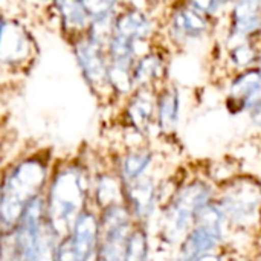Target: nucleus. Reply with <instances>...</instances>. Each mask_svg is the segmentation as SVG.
I'll return each mask as SVG.
<instances>
[{
    "instance_id": "nucleus-1",
    "label": "nucleus",
    "mask_w": 261,
    "mask_h": 261,
    "mask_svg": "<svg viewBox=\"0 0 261 261\" xmlns=\"http://www.w3.org/2000/svg\"><path fill=\"white\" fill-rule=\"evenodd\" d=\"M57 154L47 147H31L5 159L0 170V223L12 229L23 210L43 197Z\"/></svg>"
},
{
    "instance_id": "nucleus-2",
    "label": "nucleus",
    "mask_w": 261,
    "mask_h": 261,
    "mask_svg": "<svg viewBox=\"0 0 261 261\" xmlns=\"http://www.w3.org/2000/svg\"><path fill=\"white\" fill-rule=\"evenodd\" d=\"M92 159L86 153L57 156L43 194L46 220L64 237L73 220L90 206Z\"/></svg>"
},
{
    "instance_id": "nucleus-3",
    "label": "nucleus",
    "mask_w": 261,
    "mask_h": 261,
    "mask_svg": "<svg viewBox=\"0 0 261 261\" xmlns=\"http://www.w3.org/2000/svg\"><path fill=\"white\" fill-rule=\"evenodd\" d=\"M217 188L205 177L194 176L176 185L159 208L158 237L167 246H176L193 228L200 211L213 203Z\"/></svg>"
},
{
    "instance_id": "nucleus-4",
    "label": "nucleus",
    "mask_w": 261,
    "mask_h": 261,
    "mask_svg": "<svg viewBox=\"0 0 261 261\" xmlns=\"http://www.w3.org/2000/svg\"><path fill=\"white\" fill-rule=\"evenodd\" d=\"M18 261H55L57 245L61 237L46 220L44 200H32L20 214L12 228Z\"/></svg>"
},
{
    "instance_id": "nucleus-5",
    "label": "nucleus",
    "mask_w": 261,
    "mask_h": 261,
    "mask_svg": "<svg viewBox=\"0 0 261 261\" xmlns=\"http://www.w3.org/2000/svg\"><path fill=\"white\" fill-rule=\"evenodd\" d=\"M216 203L228 229L252 231L261 226V185L251 177H239L217 190Z\"/></svg>"
},
{
    "instance_id": "nucleus-6",
    "label": "nucleus",
    "mask_w": 261,
    "mask_h": 261,
    "mask_svg": "<svg viewBox=\"0 0 261 261\" xmlns=\"http://www.w3.org/2000/svg\"><path fill=\"white\" fill-rule=\"evenodd\" d=\"M216 23L194 9L187 0H174L161 18L159 40L170 49L190 47L211 37Z\"/></svg>"
},
{
    "instance_id": "nucleus-7",
    "label": "nucleus",
    "mask_w": 261,
    "mask_h": 261,
    "mask_svg": "<svg viewBox=\"0 0 261 261\" xmlns=\"http://www.w3.org/2000/svg\"><path fill=\"white\" fill-rule=\"evenodd\" d=\"M226 231L223 214L214 200L200 211L193 228L177 245L174 261H194L202 255L219 252L225 245Z\"/></svg>"
},
{
    "instance_id": "nucleus-8",
    "label": "nucleus",
    "mask_w": 261,
    "mask_h": 261,
    "mask_svg": "<svg viewBox=\"0 0 261 261\" xmlns=\"http://www.w3.org/2000/svg\"><path fill=\"white\" fill-rule=\"evenodd\" d=\"M37 60V41L15 15H8L0 38V73H26Z\"/></svg>"
},
{
    "instance_id": "nucleus-9",
    "label": "nucleus",
    "mask_w": 261,
    "mask_h": 261,
    "mask_svg": "<svg viewBox=\"0 0 261 261\" xmlns=\"http://www.w3.org/2000/svg\"><path fill=\"white\" fill-rule=\"evenodd\" d=\"M89 90L101 104H113L109 87V58L104 46L81 35L69 43Z\"/></svg>"
},
{
    "instance_id": "nucleus-10",
    "label": "nucleus",
    "mask_w": 261,
    "mask_h": 261,
    "mask_svg": "<svg viewBox=\"0 0 261 261\" xmlns=\"http://www.w3.org/2000/svg\"><path fill=\"white\" fill-rule=\"evenodd\" d=\"M99 214L101 243L93 261H124L125 242L135 222L124 202L107 206Z\"/></svg>"
},
{
    "instance_id": "nucleus-11",
    "label": "nucleus",
    "mask_w": 261,
    "mask_h": 261,
    "mask_svg": "<svg viewBox=\"0 0 261 261\" xmlns=\"http://www.w3.org/2000/svg\"><path fill=\"white\" fill-rule=\"evenodd\" d=\"M162 182L148 174L135 182L122 185V202L127 206L135 225L150 228L162 203Z\"/></svg>"
},
{
    "instance_id": "nucleus-12",
    "label": "nucleus",
    "mask_w": 261,
    "mask_h": 261,
    "mask_svg": "<svg viewBox=\"0 0 261 261\" xmlns=\"http://www.w3.org/2000/svg\"><path fill=\"white\" fill-rule=\"evenodd\" d=\"M121 121L124 127L139 138L148 139L156 125V89L136 87L121 102Z\"/></svg>"
},
{
    "instance_id": "nucleus-13",
    "label": "nucleus",
    "mask_w": 261,
    "mask_h": 261,
    "mask_svg": "<svg viewBox=\"0 0 261 261\" xmlns=\"http://www.w3.org/2000/svg\"><path fill=\"white\" fill-rule=\"evenodd\" d=\"M223 21V47L240 41L261 40V0H234Z\"/></svg>"
},
{
    "instance_id": "nucleus-14",
    "label": "nucleus",
    "mask_w": 261,
    "mask_h": 261,
    "mask_svg": "<svg viewBox=\"0 0 261 261\" xmlns=\"http://www.w3.org/2000/svg\"><path fill=\"white\" fill-rule=\"evenodd\" d=\"M225 106L231 115H249L261 106V66L231 73Z\"/></svg>"
},
{
    "instance_id": "nucleus-15",
    "label": "nucleus",
    "mask_w": 261,
    "mask_h": 261,
    "mask_svg": "<svg viewBox=\"0 0 261 261\" xmlns=\"http://www.w3.org/2000/svg\"><path fill=\"white\" fill-rule=\"evenodd\" d=\"M113 34L150 46L161 37V18L153 11L119 8L115 17Z\"/></svg>"
},
{
    "instance_id": "nucleus-16",
    "label": "nucleus",
    "mask_w": 261,
    "mask_h": 261,
    "mask_svg": "<svg viewBox=\"0 0 261 261\" xmlns=\"http://www.w3.org/2000/svg\"><path fill=\"white\" fill-rule=\"evenodd\" d=\"M80 261H93L101 243V225L98 210L87 206L72 223L64 236Z\"/></svg>"
},
{
    "instance_id": "nucleus-17",
    "label": "nucleus",
    "mask_w": 261,
    "mask_h": 261,
    "mask_svg": "<svg viewBox=\"0 0 261 261\" xmlns=\"http://www.w3.org/2000/svg\"><path fill=\"white\" fill-rule=\"evenodd\" d=\"M109 162L122 185H125L151 174V168L156 162V151L145 142L132 144L121 151H116Z\"/></svg>"
},
{
    "instance_id": "nucleus-18",
    "label": "nucleus",
    "mask_w": 261,
    "mask_h": 261,
    "mask_svg": "<svg viewBox=\"0 0 261 261\" xmlns=\"http://www.w3.org/2000/svg\"><path fill=\"white\" fill-rule=\"evenodd\" d=\"M132 72L136 87L158 89L170 80V49L158 40L147 52L138 57Z\"/></svg>"
},
{
    "instance_id": "nucleus-19",
    "label": "nucleus",
    "mask_w": 261,
    "mask_h": 261,
    "mask_svg": "<svg viewBox=\"0 0 261 261\" xmlns=\"http://www.w3.org/2000/svg\"><path fill=\"white\" fill-rule=\"evenodd\" d=\"M182 112V98L177 84L171 80L156 89V125L158 133L173 138L177 132Z\"/></svg>"
},
{
    "instance_id": "nucleus-20",
    "label": "nucleus",
    "mask_w": 261,
    "mask_h": 261,
    "mask_svg": "<svg viewBox=\"0 0 261 261\" xmlns=\"http://www.w3.org/2000/svg\"><path fill=\"white\" fill-rule=\"evenodd\" d=\"M122 202V182L109 164L92 162L90 206L101 211Z\"/></svg>"
},
{
    "instance_id": "nucleus-21",
    "label": "nucleus",
    "mask_w": 261,
    "mask_h": 261,
    "mask_svg": "<svg viewBox=\"0 0 261 261\" xmlns=\"http://www.w3.org/2000/svg\"><path fill=\"white\" fill-rule=\"evenodd\" d=\"M52 14L57 17L60 34L67 43L84 35L90 23L81 0H54Z\"/></svg>"
},
{
    "instance_id": "nucleus-22",
    "label": "nucleus",
    "mask_w": 261,
    "mask_h": 261,
    "mask_svg": "<svg viewBox=\"0 0 261 261\" xmlns=\"http://www.w3.org/2000/svg\"><path fill=\"white\" fill-rule=\"evenodd\" d=\"M223 64L229 75L261 66V40H248L225 46Z\"/></svg>"
},
{
    "instance_id": "nucleus-23",
    "label": "nucleus",
    "mask_w": 261,
    "mask_h": 261,
    "mask_svg": "<svg viewBox=\"0 0 261 261\" xmlns=\"http://www.w3.org/2000/svg\"><path fill=\"white\" fill-rule=\"evenodd\" d=\"M151 249L150 228L135 225L125 242L124 261H150Z\"/></svg>"
},
{
    "instance_id": "nucleus-24",
    "label": "nucleus",
    "mask_w": 261,
    "mask_h": 261,
    "mask_svg": "<svg viewBox=\"0 0 261 261\" xmlns=\"http://www.w3.org/2000/svg\"><path fill=\"white\" fill-rule=\"evenodd\" d=\"M194 9L211 18L216 24L222 23L234 0H187Z\"/></svg>"
},
{
    "instance_id": "nucleus-25",
    "label": "nucleus",
    "mask_w": 261,
    "mask_h": 261,
    "mask_svg": "<svg viewBox=\"0 0 261 261\" xmlns=\"http://www.w3.org/2000/svg\"><path fill=\"white\" fill-rule=\"evenodd\" d=\"M81 5L92 20L101 15L118 12L122 5V0H81Z\"/></svg>"
},
{
    "instance_id": "nucleus-26",
    "label": "nucleus",
    "mask_w": 261,
    "mask_h": 261,
    "mask_svg": "<svg viewBox=\"0 0 261 261\" xmlns=\"http://www.w3.org/2000/svg\"><path fill=\"white\" fill-rule=\"evenodd\" d=\"M0 261H18L12 229H0Z\"/></svg>"
},
{
    "instance_id": "nucleus-27",
    "label": "nucleus",
    "mask_w": 261,
    "mask_h": 261,
    "mask_svg": "<svg viewBox=\"0 0 261 261\" xmlns=\"http://www.w3.org/2000/svg\"><path fill=\"white\" fill-rule=\"evenodd\" d=\"M55 261H80V258L76 257V254L73 252V249L70 248V245H69L66 237H61V240L57 245Z\"/></svg>"
},
{
    "instance_id": "nucleus-28",
    "label": "nucleus",
    "mask_w": 261,
    "mask_h": 261,
    "mask_svg": "<svg viewBox=\"0 0 261 261\" xmlns=\"http://www.w3.org/2000/svg\"><path fill=\"white\" fill-rule=\"evenodd\" d=\"M26 3H29L31 6H34L35 9H40V11H50L52 12V2L54 0H24Z\"/></svg>"
},
{
    "instance_id": "nucleus-29",
    "label": "nucleus",
    "mask_w": 261,
    "mask_h": 261,
    "mask_svg": "<svg viewBox=\"0 0 261 261\" xmlns=\"http://www.w3.org/2000/svg\"><path fill=\"white\" fill-rule=\"evenodd\" d=\"M249 118H251V122L254 124V127H257L261 132V106L249 113Z\"/></svg>"
},
{
    "instance_id": "nucleus-30",
    "label": "nucleus",
    "mask_w": 261,
    "mask_h": 261,
    "mask_svg": "<svg viewBox=\"0 0 261 261\" xmlns=\"http://www.w3.org/2000/svg\"><path fill=\"white\" fill-rule=\"evenodd\" d=\"M194 261H225V258H223V254L219 251V252H213V254L202 255V257L196 258Z\"/></svg>"
},
{
    "instance_id": "nucleus-31",
    "label": "nucleus",
    "mask_w": 261,
    "mask_h": 261,
    "mask_svg": "<svg viewBox=\"0 0 261 261\" xmlns=\"http://www.w3.org/2000/svg\"><path fill=\"white\" fill-rule=\"evenodd\" d=\"M8 15H9V14H6L5 11H2V9H0V38H2V32H3V26H5V21H6V18H8Z\"/></svg>"
},
{
    "instance_id": "nucleus-32",
    "label": "nucleus",
    "mask_w": 261,
    "mask_h": 261,
    "mask_svg": "<svg viewBox=\"0 0 261 261\" xmlns=\"http://www.w3.org/2000/svg\"><path fill=\"white\" fill-rule=\"evenodd\" d=\"M3 162H5V158H2V154H0V170H2V165H3Z\"/></svg>"
},
{
    "instance_id": "nucleus-33",
    "label": "nucleus",
    "mask_w": 261,
    "mask_h": 261,
    "mask_svg": "<svg viewBox=\"0 0 261 261\" xmlns=\"http://www.w3.org/2000/svg\"><path fill=\"white\" fill-rule=\"evenodd\" d=\"M0 229H2V223H0Z\"/></svg>"
}]
</instances>
